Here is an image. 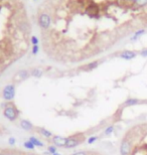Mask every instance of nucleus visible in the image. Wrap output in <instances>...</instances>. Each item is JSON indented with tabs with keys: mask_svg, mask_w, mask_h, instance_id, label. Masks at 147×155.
I'll use <instances>...</instances> for the list:
<instances>
[{
	"mask_svg": "<svg viewBox=\"0 0 147 155\" xmlns=\"http://www.w3.org/2000/svg\"><path fill=\"white\" fill-rule=\"evenodd\" d=\"M3 107V116L10 122H14L18 118V111L15 106L10 102H6V104L2 105Z\"/></svg>",
	"mask_w": 147,
	"mask_h": 155,
	"instance_id": "nucleus-1",
	"label": "nucleus"
},
{
	"mask_svg": "<svg viewBox=\"0 0 147 155\" xmlns=\"http://www.w3.org/2000/svg\"><path fill=\"white\" fill-rule=\"evenodd\" d=\"M37 23H38L39 27H41L43 30H49L50 25H52V16H50V14L47 13V12H43V13H41L38 15Z\"/></svg>",
	"mask_w": 147,
	"mask_h": 155,
	"instance_id": "nucleus-2",
	"label": "nucleus"
},
{
	"mask_svg": "<svg viewBox=\"0 0 147 155\" xmlns=\"http://www.w3.org/2000/svg\"><path fill=\"white\" fill-rule=\"evenodd\" d=\"M14 97H15V86L11 84L4 87L2 91V98L6 102H10L14 99Z\"/></svg>",
	"mask_w": 147,
	"mask_h": 155,
	"instance_id": "nucleus-3",
	"label": "nucleus"
},
{
	"mask_svg": "<svg viewBox=\"0 0 147 155\" xmlns=\"http://www.w3.org/2000/svg\"><path fill=\"white\" fill-rule=\"evenodd\" d=\"M81 138H79V135H74V136H70V137L67 138V143L65 147L70 149V148H74L77 147L80 143H82Z\"/></svg>",
	"mask_w": 147,
	"mask_h": 155,
	"instance_id": "nucleus-4",
	"label": "nucleus"
},
{
	"mask_svg": "<svg viewBox=\"0 0 147 155\" xmlns=\"http://www.w3.org/2000/svg\"><path fill=\"white\" fill-rule=\"evenodd\" d=\"M132 145L128 139H123L120 145V155H130L131 154Z\"/></svg>",
	"mask_w": 147,
	"mask_h": 155,
	"instance_id": "nucleus-5",
	"label": "nucleus"
},
{
	"mask_svg": "<svg viewBox=\"0 0 147 155\" xmlns=\"http://www.w3.org/2000/svg\"><path fill=\"white\" fill-rule=\"evenodd\" d=\"M29 76H30V72H28L27 70H20L14 75L13 81L14 82H22V81L28 79Z\"/></svg>",
	"mask_w": 147,
	"mask_h": 155,
	"instance_id": "nucleus-6",
	"label": "nucleus"
},
{
	"mask_svg": "<svg viewBox=\"0 0 147 155\" xmlns=\"http://www.w3.org/2000/svg\"><path fill=\"white\" fill-rule=\"evenodd\" d=\"M52 143L56 147H65L67 143V138L60 135L52 136Z\"/></svg>",
	"mask_w": 147,
	"mask_h": 155,
	"instance_id": "nucleus-7",
	"label": "nucleus"
},
{
	"mask_svg": "<svg viewBox=\"0 0 147 155\" xmlns=\"http://www.w3.org/2000/svg\"><path fill=\"white\" fill-rule=\"evenodd\" d=\"M119 56L123 59H126V61H130V59H133L137 56V52H133V50H124Z\"/></svg>",
	"mask_w": 147,
	"mask_h": 155,
	"instance_id": "nucleus-8",
	"label": "nucleus"
},
{
	"mask_svg": "<svg viewBox=\"0 0 147 155\" xmlns=\"http://www.w3.org/2000/svg\"><path fill=\"white\" fill-rule=\"evenodd\" d=\"M141 103V100L137 99V98H129L123 103V106L125 107H132V106H136L138 104Z\"/></svg>",
	"mask_w": 147,
	"mask_h": 155,
	"instance_id": "nucleus-9",
	"label": "nucleus"
},
{
	"mask_svg": "<svg viewBox=\"0 0 147 155\" xmlns=\"http://www.w3.org/2000/svg\"><path fill=\"white\" fill-rule=\"evenodd\" d=\"M20 127H21L24 131H30V130H32L33 125H32V123L29 122L28 120H21L20 121Z\"/></svg>",
	"mask_w": 147,
	"mask_h": 155,
	"instance_id": "nucleus-10",
	"label": "nucleus"
},
{
	"mask_svg": "<svg viewBox=\"0 0 147 155\" xmlns=\"http://www.w3.org/2000/svg\"><path fill=\"white\" fill-rule=\"evenodd\" d=\"M30 76L33 78L39 79L43 76V71L41 69H39V68H34V69H32L30 71Z\"/></svg>",
	"mask_w": 147,
	"mask_h": 155,
	"instance_id": "nucleus-11",
	"label": "nucleus"
},
{
	"mask_svg": "<svg viewBox=\"0 0 147 155\" xmlns=\"http://www.w3.org/2000/svg\"><path fill=\"white\" fill-rule=\"evenodd\" d=\"M28 140L33 144V145L35 146V147H43V146H45V144H43L39 139H37L36 137H34V136H31V137H29Z\"/></svg>",
	"mask_w": 147,
	"mask_h": 155,
	"instance_id": "nucleus-12",
	"label": "nucleus"
},
{
	"mask_svg": "<svg viewBox=\"0 0 147 155\" xmlns=\"http://www.w3.org/2000/svg\"><path fill=\"white\" fill-rule=\"evenodd\" d=\"M38 132H39V134L43 135V137H45V138H50V137H52V133L50 132L49 130L45 129V128H39V129H38Z\"/></svg>",
	"mask_w": 147,
	"mask_h": 155,
	"instance_id": "nucleus-13",
	"label": "nucleus"
},
{
	"mask_svg": "<svg viewBox=\"0 0 147 155\" xmlns=\"http://www.w3.org/2000/svg\"><path fill=\"white\" fill-rule=\"evenodd\" d=\"M144 33H145V29H139V30L135 31V32H134V35L131 37V40L132 41H135V40H137L141 35H143Z\"/></svg>",
	"mask_w": 147,
	"mask_h": 155,
	"instance_id": "nucleus-14",
	"label": "nucleus"
},
{
	"mask_svg": "<svg viewBox=\"0 0 147 155\" xmlns=\"http://www.w3.org/2000/svg\"><path fill=\"white\" fill-rule=\"evenodd\" d=\"M99 65V61H92V63H88L87 65H86V69H87V71H93V70L97 69Z\"/></svg>",
	"mask_w": 147,
	"mask_h": 155,
	"instance_id": "nucleus-15",
	"label": "nucleus"
},
{
	"mask_svg": "<svg viewBox=\"0 0 147 155\" xmlns=\"http://www.w3.org/2000/svg\"><path fill=\"white\" fill-rule=\"evenodd\" d=\"M23 146H24V148H26V149H28V150H34L35 149V146L33 145V144L31 143L29 140H27V141L24 142Z\"/></svg>",
	"mask_w": 147,
	"mask_h": 155,
	"instance_id": "nucleus-16",
	"label": "nucleus"
},
{
	"mask_svg": "<svg viewBox=\"0 0 147 155\" xmlns=\"http://www.w3.org/2000/svg\"><path fill=\"white\" fill-rule=\"evenodd\" d=\"M114 129H115V127L113 126V125H110V126H108L106 129H105L104 134L105 135H111L113 132H114Z\"/></svg>",
	"mask_w": 147,
	"mask_h": 155,
	"instance_id": "nucleus-17",
	"label": "nucleus"
},
{
	"mask_svg": "<svg viewBox=\"0 0 147 155\" xmlns=\"http://www.w3.org/2000/svg\"><path fill=\"white\" fill-rule=\"evenodd\" d=\"M134 3L137 6H139V7H143V6L147 5V0H135Z\"/></svg>",
	"mask_w": 147,
	"mask_h": 155,
	"instance_id": "nucleus-18",
	"label": "nucleus"
},
{
	"mask_svg": "<svg viewBox=\"0 0 147 155\" xmlns=\"http://www.w3.org/2000/svg\"><path fill=\"white\" fill-rule=\"evenodd\" d=\"M47 152H49V154H54L58 152V149H56V147L54 145H49V147H47Z\"/></svg>",
	"mask_w": 147,
	"mask_h": 155,
	"instance_id": "nucleus-19",
	"label": "nucleus"
},
{
	"mask_svg": "<svg viewBox=\"0 0 147 155\" xmlns=\"http://www.w3.org/2000/svg\"><path fill=\"white\" fill-rule=\"evenodd\" d=\"M30 42H31V44H32V45H38L39 39H37V37L32 35V37H30Z\"/></svg>",
	"mask_w": 147,
	"mask_h": 155,
	"instance_id": "nucleus-20",
	"label": "nucleus"
},
{
	"mask_svg": "<svg viewBox=\"0 0 147 155\" xmlns=\"http://www.w3.org/2000/svg\"><path fill=\"white\" fill-rule=\"evenodd\" d=\"M39 52V46L38 45H32V50H31V52H32L33 56H36Z\"/></svg>",
	"mask_w": 147,
	"mask_h": 155,
	"instance_id": "nucleus-21",
	"label": "nucleus"
},
{
	"mask_svg": "<svg viewBox=\"0 0 147 155\" xmlns=\"http://www.w3.org/2000/svg\"><path fill=\"white\" fill-rule=\"evenodd\" d=\"M98 140V137L97 136H91V137L88 139V144H93V143H95L96 141Z\"/></svg>",
	"mask_w": 147,
	"mask_h": 155,
	"instance_id": "nucleus-22",
	"label": "nucleus"
},
{
	"mask_svg": "<svg viewBox=\"0 0 147 155\" xmlns=\"http://www.w3.org/2000/svg\"><path fill=\"white\" fill-rule=\"evenodd\" d=\"M8 144H9V145H11V146L15 145V144H16V139L14 137H9V138H8Z\"/></svg>",
	"mask_w": 147,
	"mask_h": 155,
	"instance_id": "nucleus-23",
	"label": "nucleus"
},
{
	"mask_svg": "<svg viewBox=\"0 0 147 155\" xmlns=\"http://www.w3.org/2000/svg\"><path fill=\"white\" fill-rule=\"evenodd\" d=\"M140 56H142V58H147V48H143V50H140Z\"/></svg>",
	"mask_w": 147,
	"mask_h": 155,
	"instance_id": "nucleus-24",
	"label": "nucleus"
},
{
	"mask_svg": "<svg viewBox=\"0 0 147 155\" xmlns=\"http://www.w3.org/2000/svg\"><path fill=\"white\" fill-rule=\"evenodd\" d=\"M73 155H88V153L86 151H79V152H76Z\"/></svg>",
	"mask_w": 147,
	"mask_h": 155,
	"instance_id": "nucleus-25",
	"label": "nucleus"
},
{
	"mask_svg": "<svg viewBox=\"0 0 147 155\" xmlns=\"http://www.w3.org/2000/svg\"><path fill=\"white\" fill-rule=\"evenodd\" d=\"M52 155H62V154H60V153H58V152H56V153H54V154H52Z\"/></svg>",
	"mask_w": 147,
	"mask_h": 155,
	"instance_id": "nucleus-26",
	"label": "nucleus"
},
{
	"mask_svg": "<svg viewBox=\"0 0 147 155\" xmlns=\"http://www.w3.org/2000/svg\"><path fill=\"white\" fill-rule=\"evenodd\" d=\"M127 1H131V2H134L135 0H127Z\"/></svg>",
	"mask_w": 147,
	"mask_h": 155,
	"instance_id": "nucleus-27",
	"label": "nucleus"
},
{
	"mask_svg": "<svg viewBox=\"0 0 147 155\" xmlns=\"http://www.w3.org/2000/svg\"><path fill=\"white\" fill-rule=\"evenodd\" d=\"M0 155H5V154H3V153H0Z\"/></svg>",
	"mask_w": 147,
	"mask_h": 155,
	"instance_id": "nucleus-28",
	"label": "nucleus"
},
{
	"mask_svg": "<svg viewBox=\"0 0 147 155\" xmlns=\"http://www.w3.org/2000/svg\"><path fill=\"white\" fill-rule=\"evenodd\" d=\"M5 155H13V154H5Z\"/></svg>",
	"mask_w": 147,
	"mask_h": 155,
	"instance_id": "nucleus-29",
	"label": "nucleus"
}]
</instances>
